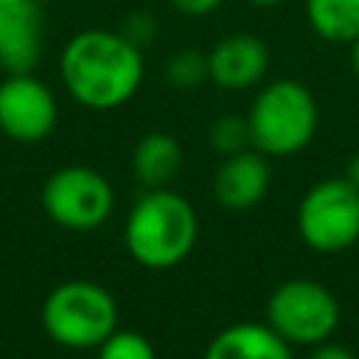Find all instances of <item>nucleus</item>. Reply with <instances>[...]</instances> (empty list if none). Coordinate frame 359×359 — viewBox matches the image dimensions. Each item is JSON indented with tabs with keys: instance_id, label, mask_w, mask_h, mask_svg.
I'll list each match as a JSON object with an SVG mask.
<instances>
[{
	"instance_id": "nucleus-20",
	"label": "nucleus",
	"mask_w": 359,
	"mask_h": 359,
	"mask_svg": "<svg viewBox=\"0 0 359 359\" xmlns=\"http://www.w3.org/2000/svg\"><path fill=\"white\" fill-rule=\"evenodd\" d=\"M309 359H356L353 356V351L351 348H345V345H339V342H317L314 345V351H311V356Z\"/></svg>"
},
{
	"instance_id": "nucleus-10",
	"label": "nucleus",
	"mask_w": 359,
	"mask_h": 359,
	"mask_svg": "<svg viewBox=\"0 0 359 359\" xmlns=\"http://www.w3.org/2000/svg\"><path fill=\"white\" fill-rule=\"evenodd\" d=\"M269 163L258 149L227 154L213 177V196L227 210H250L269 191Z\"/></svg>"
},
{
	"instance_id": "nucleus-4",
	"label": "nucleus",
	"mask_w": 359,
	"mask_h": 359,
	"mask_svg": "<svg viewBox=\"0 0 359 359\" xmlns=\"http://www.w3.org/2000/svg\"><path fill=\"white\" fill-rule=\"evenodd\" d=\"M45 334L65 348H98L118 328V306L112 294L93 280H67L50 289L42 303Z\"/></svg>"
},
{
	"instance_id": "nucleus-8",
	"label": "nucleus",
	"mask_w": 359,
	"mask_h": 359,
	"mask_svg": "<svg viewBox=\"0 0 359 359\" xmlns=\"http://www.w3.org/2000/svg\"><path fill=\"white\" fill-rule=\"evenodd\" d=\"M59 121V107L34 73H6L0 81V132L17 143L45 140Z\"/></svg>"
},
{
	"instance_id": "nucleus-22",
	"label": "nucleus",
	"mask_w": 359,
	"mask_h": 359,
	"mask_svg": "<svg viewBox=\"0 0 359 359\" xmlns=\"http://www.w3.org/2000/svg\"><path fill=\"white\" fill-rule=\"evenodd\" d=\"M351 70H353V76L359 79V36L351 42Z\"/></svg>"
},
{
	"instance_id": "nucleus-3",
	"label": "nucleus",
	"mask_w": 359,
	"mask_h": 359,
	"mask_svg": "<svg viewBox=\"0 0 359 359\" xmlns=\"http://www.w3.org/2000/svg\"><path fill=\"white\" fill-rule=\"evenodd\" d=\"M317 101L311 90L294 79H275L255 95L247 123L252 146L266 157H289L303 151L317 135Z\"/></svg>"
},
{
	"instance_id": "nucleus-17",
	"label": "nucleus",
	"mask_w": 359,
	"mask_h": 359,
	"mask_svg": "<svg viewBox=\"0 0 359 359\" xmlns=\"http://www.w3.org/2000/svg\"><path fill=\"white\" fill-rule=\"evenodd\" d=\"M210 143L219 154H236L244 151L252 140H250V123L241 115H222L216 118V123L210 126Z\"/></svg>"
},
{
	"instance_id": "nucleus-13",
	"label": "nucleus",
	"mask_w": 359,
	"mask_h": 359,
	"mask_svg": "<svg viewBox=\"0 0 359 359\" xmlns=\"http://www.w3.org/2000/svg\"><path fill=\"white\" fill-rule=\"evenodd\" d=\"M182 168V146L165 132H149L132 151V171L146 188H165Z\"/></svg>"
},
{
	"instance_id": "nucleus-2",
	"label": "nucleus",
	"mask_w": 359,
	"mask_h": 359,
	"mask_svg": "<svg viewBox=\"0 0 359 359\" xmlns=\"http://www.w3.org/2000/svg\"><path fill=\"white\" fill-rule=\"evenodd\" d=\"M129 255L149 269H168L188 258L196 244V213L182 194L149 188L123 224Z\"/></svg>"
},
{
	"instance_id": "nucleus-16",
	"label": "nucleus",
	"mask_w": 359,
	"mask_h": 359,
	"mask_svg": "<svg viewBox=\"0 0 359 359\" xmlns=\"http://www.w3.org/2000/svg\"><path fill=\"white\" fill-rule=\"evenodd\" d=\"M98 359H157V353L143 334L115 328L98 345Z\"/></svg>"
},
{
	"instance_id": "nucleus-12",
	"label": "nucleus",
	"mask_w": 359,
	"mask_h": 359,
	"mask_svg": "<svg viewBox=\"0 0 359 359\" xmlns=\"http://www.w3.org/2000/svg\"><path fill=\"white\" fill-rule=\"evenodd\" d=\"M205 359H292V345L269 323H236L210 339Z\"/></svg>"
},
{
	"instance_id": "nucleus-24",
	"label": "nucleus",
	"mask_w": 359,
	"mask_h": 359,
	"mask_svg": "<svg viewBox=\"0 0 359 359\" xmlns=\"http://www.w3.org/2000/svg\"><path fill=\"white\" fill-rule=\"evenodd\" d=\"M14 3H36V0H0V6H14Z\"/></svg>"
},
{
	"instance_id": "nucleus-1",
	"label": "nucleus",
	"mask_w": 359,
	"mask_h": 359,
	"mask_svg": "<svg viewBox=\"0 0 359 359\" xmlns=\"http://www.w3.org/2000/svg\"><path fill=\"white\" fill-rule=\"evenodd\" d=\"M143 73V50L123 31H79L67 39L59 56V76L65 90L87 109L123 107L140 90Z\"/></svg>"
},
{
	"instance_id": "nucleus-7",
	"label": "nucleus",
	"mask_w": 359,
	"mask_h": 359,
	"mask_svg": "<svg viewBox=\"0 0 359 359\" xmlns=\"http://www.w3.org/2000/svg\"><path fill=\"white\" fill-rule=\"evenodd\" d=\"M115 205L112 185L87 165H65L53 171L42 188L45 213L65 230L87 233L101 227Z\"/></svg>"
},
{
	"instance_id": "nucleus-6",
	"label": "nucleus",
	"mask_w": 359,
	"mask_h": 359,
	"mask_svg": "<svg viewBox=\"0 0 359 359\" xmlns=\"http://www.w3.org/2000/svg\"><path fill=\"white\" fill-rule=\"evenodd\" d=\"M266 323L289 345H317L337 331L339 303L317 280H286L269 294Z\"/></svg>"
},
{
	"instance_id": "nucleus-11",
	"label": "nucleus",
	"mask_w": 359,
	"mask_h": 359,
	"mask_svg": "<svg viewBox=\"0 0 359 359\" xmlns=\"http://www.w3.org/2000/svg\"><path fill=\"white\" fill-rule=\"evenodd\" d=\"M42 56V17L36 3L0 6V67L6 73H34Z\"/></svg>"
},
{
	"instance_id": "nucleus-9",
	"label": "nucleus",
	"mask_w": 359,
	"mask_h": 359,
	"mask_svg": "<svg viewBox=\"0 0 359 359\" xmlns=\"http://www.w3.org/2000/svg\"><path fill=\"white\" fill-rule=\"evenodd\" d=\"M269 70V45L247 31H236L222 36L208 50V73L210 81L222 90H250L264 81Z\"/></svg>"
},
{
	"instance_id": "nucleus-14",
	"label": "nucleus",
	"mask_w": 359,
	"mask_h": 359,
	"mask_svg": "<svg viewBox=\"0 0 359 359\" xmlns=\"http://www.w3.org/2000/svg\"><path fill=\"white\" fill-rule=\"evenodd\" d=\"M306 22L320 39L351 45L359 36V0H306Z\"/></svg>"
},
{
	"instance_id": "nucleus-18",
	"label": "nucleus",
	"mask_w": 359,
	"mask_h": 359,
	"mask_svg": "<svg viewBox=\"0 0 359 359\" xmlns=\"http://www.w3.org/2000/svg\"><path fill=\"white\" fill-rule=\"evenodd\" d=\"M222 3H224V0H168V6H171L177 14L191 17V20L213 14V11H216Z\"/></svg>"
},
{
	"instance_id": "nucleus-15",
	"label": "nucleus",
	"mask_w": 359,
	"mask_h": 359,
	"mask_svg": "<svg viewBox=\"0 0 359 359\" xmlns=\"http://www.w3.org/2000/svg\"><path fill=\"white\" fill-rule=\"evenodd\" d=\"M165 79L177 90H194L202 81H210L208 73V53L202 50H177L165 62Z\"/></svg>"
},
{
	"instance_id": "nucleus-21",
	"label": "nucleus",
	"mask_w": 359,
	"mask_h": 359,
	"mask_svg": "<svg viewBox=\"0 0 359 359\" xmlns=\"http://www.w3.org/2000/svg\"><path fill=\"white\" fill-rule=\"evenodd\" d=\"M345 180L359 191V151L351 157V163H348V171H345Z\"/></svg>"
},
{
	"instance_id": "nucleus-5",
	"label": "nucleus",
	"mask_w": 359,
	"mask_h": 359,
	"mask_svg": "<svg viewBox=\"0 0 359 359\" xmlns=\"http://www.w3.org/2000/svg\"><path fill=\"white\" fill-rule=\"evenodd\" d=\"M300 238L314 252H342L359 241V191L348 180H323L297 208Z\"/></svg>"
},
{
	"instance_id": "nucleus-19",
	"label": "nucleus",
	"mask_w": 359,
	"mask_h": 359,
	"mask_svg": "<svg viewBox=\"0 0 359 359\" xmlns=\"http://www.w3.org/2000/svg\"><path fill=\"white\" fill-rule=\"evenodd\" d=\"M123 34H126L135 45H140V48H143V42H149V39H151V34H154V22H151V17H146V14H135V17L126 22Z\"/></svg>"
},
{
	"instance_id": "nucleus-23",
	"label": "nucleus",
	"mask_w": 359,
	"mask_h": 359,
	"mask_svg": "<svg viewBox=\"0 0 359 359\" xmlns=\"http://www.w3.org/2000/svg\"><path fill=\"white\" fill-rule=\"evenodd\" d=\"M252 6H261V8H272V6H278V3H283V0H250Z\"/></svg>"
}]
</instances>
